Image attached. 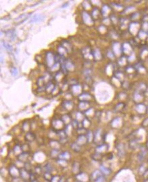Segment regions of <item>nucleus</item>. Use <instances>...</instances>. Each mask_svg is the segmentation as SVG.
<instances>
[{"instance_id":"obj_18","label":"nucleus","mask_w":148,"mask_h":182,"mask_svg":"<svg viewBox=\"0 0 148 182\" xmlns=\"http://www.w3.org/2000/svg\"><path fill=\"white\" fill-rule=\"evenodd\" d=\"M51 164H49V163L46 164L45 167H44V171H45V173H46V172H49V173H51Z\"/></svg>"},{"instance_id":"obj_26","label":"nucleus","mask_w":148,"mask_h":182,"mask_svg":"<svg viewBox=\"0 0 148 182\" xmlns=\"http://www.w3.org/2000/svg\"><path fill=\"white\" fill-rule=\"evenodd\" d=\"M145 148H147V150H148V140L147 142H146V143H145Z\"/></svg>"},{"instance_id":"obj_3","label":"nucleus","mask_w":148,"mask_h":182,"mask_svg":"<svg viewBox=\"0 0 148 182\" xmlns=\"http://www.w3.org/2000/svg\"><path fill=\"white\" fill-rule=\"evenodd\" d=\"M117 155L120 157H123L126 154V149H125V146L124 144L119 143L117 146Z\"/></svg>"},{"instance_id":"obj_6","label":"nucleus","mask_w":148,"mask_h":182,"mask_svg":"<svg viewBox=\"0 0 148 182\" xmlns=\"http://www.w3.org/2000/svg\"><path fill=\"white\" fill-rule=\"evenodd\" d=\"M146 153H147V148H143L141 149V151H139V153H138V155H137V158H138V160L139 162H143L145 159L146 155Z\"/></svg>"},{"instance_id":"obj_13","label":"nucleus","mask_w":148,"mask_h":182,"mask_svg":"<svg viewBox=\"0 0 148 182\" xmlns=\"http://www.w3.org/2000/svg\"><path fill=\"white\" fill-rule=\"evenodd\" d=\"M43 177H44V179H45L46 181L51 182L52 181V179H53V177L52 176L51 173H49V172H46V173H44V174H43Z\"/></svg>"},{"instance_id":"obj_8","label":"nucleus","mask_w":148,"mask_h":182,"mask_svg":"<svg viewBox=\"0 0 148 182\" xmlns=\"http://www.w3.org/2000/svg\"><path fill=\"white\" fill-rule=\"evenodd\" d=\"M36 139V136L34 133L32 132H27L25 136V140L26 141L32 142Z\"/></svg>"},{"instance_id":"obj_12","label":"nucleus","mask_w":148,"mask_h":182,"mask_svg":"<svg viewBox=\"0 0 148 182\" xmlns=\"http://www.w3.org/2000/svg\"><path fill=\"white\" fill-rule=\"evenodd\" d=\"M70 153L65 151V152H63V153H61L59 154V158L60 159V160H66V161H67L68 159L70 158Z\"/></svg>"},{"instance_id":"obj_7","label":"nucleus","mask_w":148,"mask_h":182,"mask_svg":"<svg viewBox=\"0 0 148 182\" xmlns=\"http://www.w3.org/2000/svg\"><path fill=\"white\" fill-rule=\"evenodd\" d=\"M45 18V16L42 14H37L36 15H34L33 17L31 18L30 19V23H34V22H39L43 21Z\"/></svg>"},{"instance_id":"obj_27","label":"nucleus","mask_w":148,"mask_h":182,"mask_svg":"<svg viewBox=\"0 0 148 182\" xmlns=\"http://www.w3.org/2000/svg\"><path fill=\"white\" fill-rule=\"evenodd\" d=\"M32 182H38V181H36V180H34V181H32Z\"/></svg>"},{"instance_id":"obj_15","label":"nucleus","mask_w":148,"mask_h":182,"mask_svg":"<svg viewBox=\"0 0 148 182\" xmlns=\"http://www.w3.org/2000/svg\"><path fill=\"white\" fill-rule=\"evenodd\" d=\"M71 147L73 149V151H75V152H79L81 149V145H79L77 142H74L72 143V145H71Z\"/></svg>"},{"instance_id":"obj_2","label":"nucleus","mask_w":148,"mask_h":182,"mask_svg":"<svg viewBox=\"0 0 148 182\" xmlns=\"http://www.w3.org/2000/svg\"><path fill=\"white\" fill-rule=\"evenodd\" d=\"M102 176H103L102 173L100 170H96V171H94V172L91 174L90 179L91 181L95 182L96 180L98 179L100 177H102Z\"/></svg>"},{"instance_id":"obj_29","label":"nucleus","mask_w":148,"mask_h":182,"mask_svg":"<svg viewBox=\"0 0 148 182\" xmlns=\"http://www.w3.org/2000/svg\"></svg>"},{"instance_id":"obj_25","label":"nucleus","mask_w":148,"mask_h":182,"mask_svg":"<svg viewBox=\"0 0 148 182\" xmlns=\"http://www.w3.org/2000/svg\"><path fill=\"white\" fill-rule=\"evenodd\" d=\"M95 182H106V179L104 176H102Z\"/></svg>"},{"instance_id":"obj_4","label":"nucleus","mask_w":148,"mask_h":182,"mask_svg":"<svg viewBox=\"0 0 148 182\" xmlns=\"http://www.w3.org/2000/svg\"><path fill=\"white\" fill-rule=\"evenodd\" d=\"M29 154L28 153H25V152H23L18 155V161L23 163H26L28 162V160H29Z\"/></svg>"},{"instance_id":"obj_5","label":"nucleus","mask_w":148,"mask_h":182,"mask_svg":"<svg viewBox=\"0 0 148 182\" xmlns=\"http://www.w3.org/2000/svg\"><path fill=\"white\" fill-rule=\"evenodd\" d=\"M31 172L27 171V170L24 169H21L20 170V178L23 179V180H28L30 179V175H31Z\"/></svg>"},{"instance_id":"obj_10","label":"nucleus","mask_w":148,"mask_h":182,"mask_svg":"<svg viewBox=\"0 0 148 182\" xmlns=\"http://www.w3.org/2000/svg\"><path fill=\"white\" fill-rule=\"evenodd\" d=\"M91 157H92L93 160H95V161H98V162H99V161L102 160V157H103V155H102V153L96 152V153H93V154H92Z\"/></svg>"},{"instance_id":"obj_16","label":"nucleus","mask_w":148,"mask_h":182,"mask_svg":"<svg viewBox=\"0 0 148 182\" xmlns=\"http://www.w3.org/2000/svg\"><path fill=\"white\" fill-rule=\"evenodd\" d=\"M79 169H80V167H79V164L76 162L73 164V167H72V171L73 173L75 174H79Z\"/></svg>"},{"instance_id":"obj_22","label":"nucleus","mask_w":148,"mask_h":182,"mask_svg":"<svg viewBox=\"0 0 148 182\" xmlns=\"http://www.w3.org/2000/svg\"><path fill=\"white\" fill-rule=\"evenodd\" d=\"M72 127H74V128L76 129H78L79 128V123L76 120H74L72 123Z\"/></svg>"},{"instance_id":"obj_24","label":"nucleus","mask_w":148,"mask_h":182,"mask_svg":"<svg viewBox=\"0 0 148 182\" xmlns=\"http://www.w3.org/2000/svg\"><path fill=\"white\" fill-rule=\"evenodd\" d=\"M51 182H61V178L58 176H55Z\"/></svg>"},{"instance_id":"obj_17","label":"nucleus","mask_w":148,"mask_h":182,"mask_svg":"<svg viewBox=\"0 0 148 182\" xmlns=\"http://www.w3.org/2000/svg\"><path fill=\"white\" fill-rule=\"evenodd\" d=\"M147 170V169L145 167V165H144V164H142V165H141L140 168H139V173L140 175H143Z\"/></svg>"},{"instance_id":"obj_20","label":"nucleus","mask_w":148,"mask_h":182,"mask_svg":"<svg viewBox=\"0 0 148 182\" xmlns=\"http://www.w3.org/2000/svg\"><path fill=\"white\" fill-rule=\"evenodd\" d=\"M10 73H11V74L12 76H16V75H18V70H17V69L15 67H12L10 69Z\"/></svg>"},{"instance_id":"obj_14","label":"nucleus","mask_w":148,"mask_h":182,"mask_svg":"<svg viewBox=\"0 0 148 182\" xmlns=\"http://www.w3.org/2000/svg\"><path fill=\"white\" fill-rule=\"evenodd\" d=\"M59 154H60V153H59V150L58 148H53L51 151V155L53 158H55V157H58L59 158Z\"/></svg>"},{"instance_id":"obj_1","label":"nucleus","mask_w":148,"mask_h":182,"mask_svg":"<svg viewBox=\"0 0 148 182\" xmlns=\"http://www.w3.org/2000/svg\"><path fill=\"white\" fill-rule=\"evenodd\" d=\"M10 175L14 179L20 177V170L16 166H11L9 168Z\"/></svg>"},{"instance_id":"obj_21","label":"nucleus","mask_w":148,"mask_h":182,"mask_svg":"<svg viewBox=\"0 0 148 182\" xmlns=\"http://www.w3.org/2000/svg\"><path fill=\"white\" fill-rule=\"evenodd\" d=\"M4 47L5 49H6L7 51H8V52H10L12 51V48L11 46H10V45L8 43L4 42Z\"/></svg>"},{"instance_id":"obj_11","label":"nucleus","mask_w":148,"mask_h":182,"mask_svg":"<svg viewBox=\"0 0 148 182\" xmlns=\"http://www.w3.org/2000/svg\"><path fill=\"white\" fill-rule=\"evenodd\" d=\"M100 171L102 173L103 175H110L111 173V170L109 168L104 166V165H101L100 167Z\"/></svg>"},{"instance_id":"obj_19","label":"nucleus","mask_w":148,"mask_h":182,"mask_svg":"<svg viewBox=\"0 0 148 182\" xmlns=\"http://www.w3.org/2000/svg\"><path fill=\"white\" fill-rule=\"evenodd\" d=\"M21 148H22L23 152H25V153H28V151L29 150V144H25L21 146Z\"/></svg>"},{"instance_id":"obj_23","label":"nucleus","mask_w":148,"mask_h":182,"mask_svg":"<svg viewBox=\"0 0 148 182\" xmlns=\"http://www.w3.org/2000/svg\"><path fill=\"white\" fill-rule=\"evenodd\" d=\"M42 168L40 167H36V169H35V173H36V175H40L41 173H42Z\"/></svg>"},{"instance_id":"obj_9","label":"nucleus","mask_w":148,"mask_h":182,"mask_svg":"<svg viewBox=\"0 0 148 182\" xmlns=\"http://www.w3.org/2000/svg\"><path fill=\"white\" fill-rule=\"evenodd\" d=\"M139 146V142H138V140L136 139V138H132V139L130 140L129 141V146H130V148L132 149H135L137 148Z\"/></svg>"},{"instance_id":"obj_28","label":"nucleus","mask_w":148,"mask_h":182,"mask_svg":"<svg viewBox=\"0 0 148 182\" xmlns=\"http://www.w3.org/2000/svg\"><path fill=\"white\" fill-rule=\"evenodd\" d=\"M78 182H81V181H78Z\"/></svg>"}]
</instances>
